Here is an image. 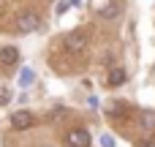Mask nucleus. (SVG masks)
I'll return each mask as SVG.
<instances>
[{"label":"nucleus","instance_id":"39448f33","mask_svg":"<svg viewBox=\"0 0 155 147\" xmlns=\"http://www.w3.org/2000/svg\"><path fill=\"white\" fill-rule=\"evenodd\" d=\"M0 63H3L5 68L16 65V63H19V49H16V46H5V49H0Z\"/></svg>","mask_w":155,"mask_h":147},{"label":"nucleus","instance_id":"20e7f679","mask_svg":"<svg viewBox=\"0 0 155 147\" xmlns=\"http://www.w3.org/2000/svg\"><path fill=\"white\" fill-rule=\"evenodd\" d=\"M84 46H87V38L82 33H68L65 35V49L68 52H82Z\"/></svg>","mask_w":155,"mask_h":147},{"label":"nucleus","instance_id":"6e6552de","mask_svg":"<svg viewBox=\"0 0 155 147\" xmlns=\"http://www.w3.org/2000/svg\"><path fill=\"white\" fill-rule=\"evenodd\" d=\"M142 123H144V128H155V112H142Z\"/></svg>","mask_w":155,"mask_h":147},{"label":"nucleus","instance_id":"9d476101","mask_svg":"<svg viewBox=\"0 0 155 147\" xmlns=\"http://www.w3.org/2000/svg\"><path fill=\"white\" fill-rule=\"evenodd\" d=\"M101 145L104 147H114V139H112L109 134H104V136H101Z\"/></svg>","mask_w":155,"mask_h":147},{"label":"nucleus","instance_id":"0eeeda50","mask_svg":"<svg viewBox=\"0 0 155 147\" xmlns=\"http://www.w3.org/2000/svg\"><path fill=\"white\" fill-rule=\"evenodd\" d=\"M125 76H128V74H125L123 68H114V71L109 74V85H112V87H120V85H125Z\"/></svg>","mask_w":155,"mask_h":147},{"label":"nucleus","instance_id":"423d86ee","mask_svg":"<svg viewBox=\"0 0 155 147\" xmlns=\"http://www.w3.org/2000/svg\"><path fill=\"white\" fill-rule=\"evenodd\" d=\"M33 82H35V71H33V68H22V71H19V87L27 90Z\"/></svg>","mask_w":155,"mask_h":147},{"label":"nucleus","instance_id":"2eb2a0df","mask_svg":"<svg viewBox=\"0 0 155 147\" xmlns=\"http://www.w3.org/2000/svg\"><path fill=\"white\" fill-rule=\"evenodd\" d=\"M136 147H155V142H139Z\"/></svg>","mask_w":155,"mask_h":147},{"label":"nucleus","instance_id":"f257e3e1","mask_svg":"<svg viewBox=\"0 0 155 147\" xmlns=\"http://www.w3.org/2000/svg\"><path fill=\"white\" fill-rule=\"evenodd\" d=\"M38 16L35 14H19L16 16V30L19 33H33V30H38Z\"/></svg>","mask_w":155,"mask_h":147},{"label":"nucleus","instance_id":"1a4fd4ad","mask_svg":"<svg viewBox=\"0 0 155 147\" xmlns=\"http://www.w3.org/2000/svg\"><path fill=\"white\" fill-rule=\"evenodd\" d=\"M11 101V90L8 87H0V104H8Z\"/></svg>","mask_w":155,"mask_h":147},{"label":"nucleus","instance_id":"9b49d317","mask_svg":"<svg viewBox=\"0 0 155 147\" xmlns=\"http://www.w3.org/2000/svg\"><path fill=\"white\" fill-rule=\"evenodd\" d=\"M114 14H117V5H109V8H104V16H106V19H112Z\"/></svg>","mask_w":155,"mask_h":147},{"label":"nucleus","instance_id":"4468645a","mask_svg":"<svg viewBox=\"0 0 155 147\" xmlns=\"http://www.w3.org/2000/svg\"><path fill=\"white\" fill-rule=\"evenodd\" d=\"M65 8H68V3L63 0V3H57V14H65Z\"/></svg>","mask_w":155,"mask_h":147},{"label":"nucleus","instance_id":"dca6fc26","mask_svg":"<svg viewBox=\"0 0 155 147\" xmlns=\"http://www.w3.org/2000/svg\"><path fill=\"white\" fill-rule=\"evenodd\" d=\"M68 3H71V5H79V3H82V0H68Z\"/></svg>","mask_w":155,"mask_h":147},{"label":"nucleus","instance_id":"f8f14e48","mask_svg":"<svg viewBox=\"0 0 155 147\" xmlns=\"http://www.w3.org/2000/svg\"><path fill=\"white\" fill-rule=\"evenodd\" d=\"M87 106H90V109H98V98L90 95V98H87Z\"/></svg>","mask_w":155,"mask_h":147},{"label":"nucleus","instance_id":"f03ea898","mask_svg":"<svg viewBox=\"0 0 155 147\" xmlns=\"http://www.w3.org/2000/svg\"><path fill=\"white\" fill-rule=\"evenodd\" d=\"M11 125H14L16 131H25V128H30V125H33V115H30V112H25V109H19V112H14V115H11Z\"/></svg>","mask_w":155,"mask_h":147},{"label":"nucleus","instance_id":"7ed1b4c3","mask_svg":"<svg viewBox=\"0 0 155 147\" xmlns=\"http://www.w3.org/2000/svg\"><path fill=\"white\" fill-rule=\"evenodd\" d=\"M68 145L71 147H90V134L84 128H74L68 134Z\"/></svg>","mask_w":155,"mask_h":147},{"label":"nucleus","instance_id":"ddd939ff","mask_svg":"<svg viewBox=\"0 0 155 147\" xmlns=\"http://www.w3.org/2000/svg\"><path fill=\"white\" fill-rule=\"evenodd\" d=\"M123 109H125V106H123V104H117V106H112V109H109V115H123Z\"/></svg>","mask_w":155,"mask_h":147}]
</instances>
